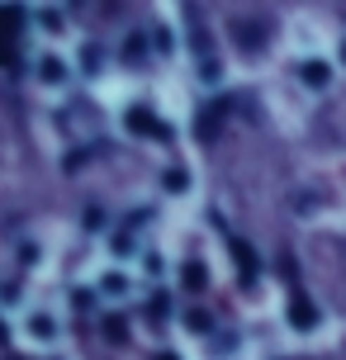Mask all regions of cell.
Returning a JSON list of instances; mask_svg holds the SVG:
<instances>
[{
	"instance_id": "1",
	"label": "cell",
	"mask_w": 346,
	"mask_h": 360,
	"mask_svg": "<svg viewBox=\"0 0 346 360\" xmlns=\"http://www.w3.org/2000/svg\"><path fill=\"white\" fill-rule=\"evenodd\" d=\"M124 124H128V133H138V138H157V143H171V124H162L152 109H143V105H133L124 114Z\"/></svg>"
},
{
	"instance_id": "2",
	"label": "cell",
	"mask_w": 346,
	"mask_h": 360,
	"mask_svg": "<svg viewBox=\"0 0 346 360\" xmlns=\"http://www.w3.org/2000/svg\"><path fill=\"white\" fill-rule=\"evenodd\" d=\"M290 323L299 327V332L318 327V308H313V299L304 294V289H294V299H290Z\"/></svg>"
},
{
	"instance_id": "3",
	"label": "cell",
	"mask_w": 346,
	"mask_h": 360,
	"mask_svg": "<svg viewBox=\"0 0 346 360\" xmlns=\"http://www.w3.org/2000/svg\"><path fill=\"white\" fill-rule=\"evenodd\" d=\"M233 261H237V280L242 285H256V252L247 242H233Z\"/></svg>"
},
{
	"instance_id": "4",
	"label": "cell",
	"mask_w": 346,
	"mask_h": 360,
	"mask_svg": "<svg viewBox=\"0 0 346 360\" xmlns=\"http://www.w3.org/2000/svg\"><path fill=\"white\" fill-rule=\"evenodd\" d=\"M181 285H185V294H204V285H209V270H204L200 261H185V266H181Z\"/></svg>"
},
{
	"instance_id": "5",
	"label": "cell",
	"mask_w": 346,
	"mask_h": 360,
	"mask_svg": "<svg viewBox=\"0 0 346 360\" xmlns=\"http://www.w3.org/2000/svg\"><path fill=\"white\" fill-rule=\"evenodd\" d=\"M299 76H304V86H328V81H332V67H328V62H304V67H299Z\"/></svg>"
},
{
	"instance_id": "6",
	"label": "cell",
	"mask_w": 346,
	"mask_h": 360,
	"mask_svg": "<svg viewBox=\"0 0 346 360\" xmlns=\"http://www.w3.org/2000/svg\"><path fill=\"white\" fill-rule=\"evenodd\" d=\"M171 195H181V190H190V171L185 166H176V171H166V180H162Z\"/></svg>"
},
{
	"instance_id": "7",
	"label": "cell",
	"mask_w": 346,
	"mask_h": 360,
	"mask_svg": "<svg viewBox=\"0 0 346 360\" xmlns=\"http://www.w3.org/2000/svg\"><path fill=\"white\" fill-rule=\"evenodd\" d=\"M252 24H256V19H242V24H237V43H242V48H256V43L266 38V34H256Z\"/></svg>"
},
{
	"instance_id": "8",
	"label": "cell",
	"mask_w": 346,
	"mask_h": 360,
	"mask_svg": "<svg viewBox=\"0 0 346 360\" xmlns=\"http://www.w3.org/2000/svg\"><path fill=\"white\" fill-rule=\"evenodd\" d=\"M38 76H43V81H62V57H43V67H38Z\"/></svg>"
},
{
	"instance_id": "9",
	"label": "cell",
	"mask_w": 346,
	"mask_h": 360,
	"mask_svg": "<svg viewBox=\"0 0 346 360\" xmlns=\"http://www.w3.org/2000/svg\"><path fill=\"white\" fill-rule=\"evenodd\" d=\"M185 327H190V332H209V327H214V318H209L204 308H195V313H185Z\"/></svg>"
},
{
	"instance_id": "10",
	"label": "cell",
	"mask_w": 346,
	"mask_h": 360,
	"mask_svg": "<svg viewBox=\"0 0 346 360\" xmlns=\"http://www.w3.org/2000/svg\"><path fill=\"white\" fill-rule=\"evenodd\" d=\"M143 48H147V34H133L124 43V57H128V62H138V57H143Z\"/></svg>"
},
{
	"instance_id": "11",
	"label": "cell",
	"mask_w": 346,
	"mask_h": 360,
	"mask_svg": "<svg viewBox=\"0 0 346 360\" xmlns=\"http://www.w3.org/2000/svg\"><path fill=\"white\" fill-rule=\"evenodd\" d=\"M100 289L119 299V294H128V280H124V275H105V280H100Z\"/></svg>"
},
{
	"instance_id": "12",
	"label": "cell",
	"mask_w": 346,
	"mask_h": 360,
	"mask_svg": "<svg viewBox=\"0 0 346 360\" xmlns=\"http://www.w3.org/2000/svg\"><path fill=\"white\" fill-rule=\"evenodd\" d=\"M166 308H171V299H166L162 289H157V294H152V304H147V313H152V318L162 323V318H166Z\"/></svg>"
},
{
	"instance_id": "13",
	"label": "cell",
	"mask_w": 346,
	"mask_h": 360,
	"mask_svg": "<svg viewBox=\"0 0 346 360\" xmlns=\"http://www.w3.org/2000/svg\"><path fill=\"white\" fill-rule=\"evenodd\" d=\"M29 327H34V337H43V342H48V337L57 332V327H53V318H43V313H38V318H34Z\"/></svg>"
},
{
	"instance_id": "14",
	"label": "cell",
	"mask_w": 346,
	"mask_h": 360,
	"mask_svg": "<svg viewBox=\"0 0 346 360\" xmlns=\"http://www.w3.org/2000/svg\"><path fill=\"white\" fill-rule=\"evenodd\" d=\"M105 337H110V342H124V318H105Z\"/></svg>"
},
{
	"instance_id": "15",
	"label": "cell",
	"mask_w": 346,
	"mask_h": 360,
	"mask_svg": "<svg viewBox=\"0 0 346 360\" xmlns=\"http://www.w3.org/2000/svg\"><path fill=\"white\" fill-rule=\"evenodd\" d=\"M43 29L57 34V29H62V15H57V10H43Z\"/></svg>"
},
{
	"instance_id": "16",
	"label": "cell",
	"mask_w": 346,
	"mask_h": 360,
	"mask_svg": "<svg viewBox=\"0 0 346 360\" xmlns=\"http://www.w3.org/2000/svg\"><path fill=\"white\" fill-rule=\"evenodd\" d=\"M81 57H86V72H100V48H86Z\"/></svg>"
},
{
	"instance_id": "17",
	"label": "cell",
	"mask_w": 346,
	"mask_h": 360,
	"mask_svg": "<svg viewBox=\"0 0 346 360\" xmlns=\"http://www.w3.org/2000/svg\"><path fill=\"white\" fill-rule=\"evenodd\" d=\"M5 342H10V332H5V323H0V346H5Z\"/></svg>"
},
{
	"instance_id": "18",
	"label": "cell",
	"mask_w": 346,
	"mask_h": 360,
	"mask_svg": "<svg viewBox=\"0 0 346 360\" xmlns=\"http://www.w3.org/2000/svg\"><path fill=\"white\" fill-rule=\"evenodd\" d=\"M157 360H176V356H157Z\"/></svg>"
},
{
	"instance_id": "19",
	"label": "cell",
	"mask_w": 346,
	"mask_h": 360,
	"mask_svg": "<svg viewBox=\"0 0 346 360\" xmlns=\"http://www.w3.org/2000/svg\"><path fill=\"white\" fill-rule=\"evenodd\" d=\"M342 62H346V48H342Z\"/></svg>"
}]
</instances>
